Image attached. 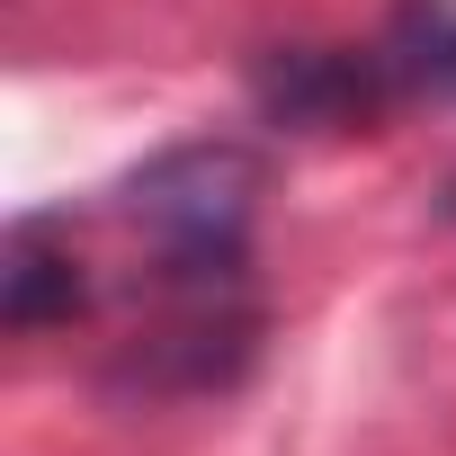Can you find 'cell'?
<instances>
[{"label": "cell", "instance_id": "277c9868", "mask_svg": "<svg viewBox=\"0 0 456 456\" xmlns=\"http://www.w3.org/2000/svg\"><path fill=\"white\" fill-rule=\"evenodd\" d=\"M385 72H394V81H411V90L456 99V10H438V0H411V10L394 19Z\"/></svg>", "mask_w": 456, "mask_h": 456}, {"label": "cell", "instance_id": "7a4b0ae2", "mask_svg": "<svg viewBox=\"0 0 456 456\" xmlns=\"http://www.w3.org/2000/svg\"><path fill=\"white\" fill-rule=\"evenodd\" d=\"M260 99H269L287 126H349V117L376 108V63L296 45V54H269V63H260Z\"/></svg>", "mask_w": 456, "mask_h": 456}, {"label": "cell", "instance_id": "6da1fadb", "mask_svg": "<svg viewBox=\"0 0 456 456\" xmlns=\"http://www.w3.org/2000/svg\"><path fill=\"white\" fill-rule=\"evenodd\" d=\"M126 206H134L143 233L170 251V278L233 287L242 278L251 206H260V161L242 143H179V152H161V161L134 170Z\"/></svg>", "mask_w": 456, "mask_h": 456}, {"label": "cell", "instance_id": "3957f363", "mask_svg": "<svg viewBox=\"0 0 456 456\" xmlns=\"http://www.w3.org/2000/svg\"><path fill=\"white\" fill-rule=\"evenodd\" d=\"M54 314H81V269L63 251H45L37 224H19V233H10V269H0V322L37 331Z\"/></svg>", "mask_w": 456, "mask_h": 456}]
</instances>
